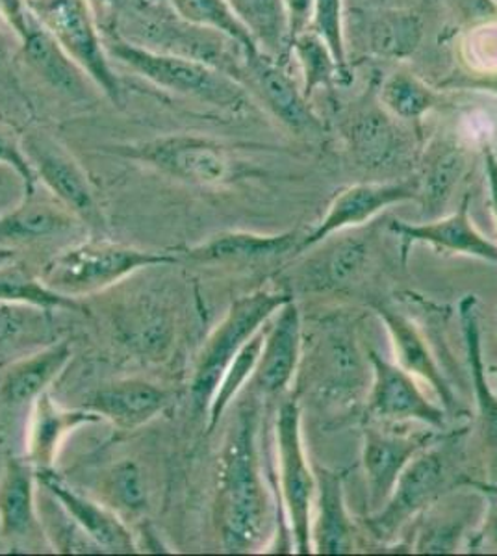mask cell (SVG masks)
<instances>
[{
    "instance_id": "6da1fadb",
    "label": "cell",
    "mask_w": 497,
    "mask_h": 556,
    "mask_svg": "<svg viewBox=\"0 0 497 556\" xmlns=\"http://www.w3.org/2000/svg\"><path fill=\"white\" fill-rule=\"evenodd\" d=\"M259 414L241 406L221 455L218 523L227 553H249L264 542L270 529V495L265 488L259 447Z\"/></svg>"
},
{
    "instance_id": "7a4b0ae2",
    "label": "cell",
    "mask_w": 497,
    "mask_h": 556,
    "mask_svg": "<svg viewBox=\"0 0 497 556\" xmlns=\"http://www.w3.org/2000/svg\"><path fill=\"white\" fill-rule=\"evenodd\" d=\"M110 21L112 30L108 28V33L128 43L197 60L249 89L246 49L225 34L181 20L167 0H128L126 7Z\"/></svg>"
},
{
    "instance_id": "3957f363",
    "label": "cell",
    "mask_w": 497,
    "mask_h": 556,
    "mask_svg": "<svg viewBox=\"0 0 497 556\" xmlns=\"http://www.w3.org/2000/svg\"><path fill=\"white\" fill-rule=\"evenodd\" d=\"M108 56L126 70L146 78L157 88L220 110L223 114L244 115L251 110L249 89L231 76L189 58L164 54L128 43L108 33L104 39Z\"/></svg>"
},
{
    "instance_id": "277c9868",
    "label": "cell",
    "mask_w": 497,
    "mask_h": 556,
    "mask_svg": "<svg viewBox=\"0 0 497 556\" xmlns=\"http://www.w3.org/2000/svg\"><path fill=\"white\" fill-rule=\"evenodd\" d=\"M173 262L176 258L171 254L151 253L108 241H89L54 256L45 266L41 280L60 295L80 298L107 290L139 269Z\"/></svg>"
},
{
    "instance_id": "5b68a950",
    "label": "cell",
    "mask_w": 497,
    "mask_h": 556,
    "mask_svg": "<svg viewBox=\"0 0 497 556\" xmlns=\"http://www.w3.org/2000/svg\"><path fill=\"white\" fill-rule=\"evenodd\" d=\"M457 445V437L446 442L431 443L407 464L386 505L378 513L370 514L365 521L378 542L394 540L405 525L440 500L442 492L451 484Z\"/></svg>"
},
{
    "instance_id": "8992f818",
    "label": "cell",
    "mask_w": 497,
    "mask_h": 556,
    "mask_svg": "<svg viewBox=\"0 0 497 556\" xmlns=\"http://www.w3.org/2000/svg\"><path fill=\"white\" fill-rule=\"evenodd\" d=\"M45 28L62 45L95 88L114 104H123V88L108 56L101 25L88 0H28Z\"/></svg>"
},
{
    "instance_id": "52a82bcc",
    "label": "cell",
    "mask_w": 497,
    "mask_h": 556,
    "mask_svg": "<svg viewBox=\"0 0 497 556\" xmlns=\"http://www.w3.org/2000/svg\"><path fill=\"white\" fill-rule=\"evenodd\" d=\"M288 301H291V298L286 293L262 290L238 299L231 306L220 327L208 338L191 379V397L199 410L210 406L221 377L234 356L239 353V349L244 348L249 338L259 332Z\"/></svg>"
},
{
    "instance_id": "ba28073f",
    "label": "cell",
    "mask_w": 497,
    "mask_h": 556,
    "mask_svg": "<svg viewBox=\"0 0 497 556\" xmlns=\"http://www.w3.org/2000/svg\"><path fill=\"white\" fill-rule=\"evenodd\" d=\"M110 152L147 165L176 182L218 186L231 177L233 160L218 141L196 134H173L147 141L121 143Z\"/></svg>"
},
{
    "instance_id": "9c48e42d",
    "label": "cell",
    "mask_w": 497,
    "mask_h": 556,
    "mask_svg": "<svg viewBox=\"0 0 497 556\" xmlns=\"http://www.w3.org/2000/svg\"><path fill=\"white\" fill-rule=\"evenodd\" d=\"M277 453L281 468V492L290 523L297 553L312 549V505L315 497V473L310 469L301 438V410L296 399L281 406L277 417Z\"/></svg>"
},
{
    "instance_id": "30bf717a",
    "label": "cell",
    "mask_w": 497,
    "mask_h": 556,
    "mask_svg": "<svg viewBox=\"0 0 497 556\" xmlns=\"http://www.w3.org/2000/svg\"><path fill=\"white\" fill-rule=\"evenodd\" d=\"M21 147L30 160L39 182L51 191L54 199L75 214L76 219L101 225V210L86 173L51 134L30 130L21 139Z\"/></svg>"
},
{
    "instance_id": "8fae6325",
    "label": "cell",
    "mask_w": 497,
    "mask_h": 556,
    "mask_svg": "<svg viewBox=\"0 0 497 556\" xmlns=\"http://www.w3.org/2000/svg\"><path fill=\"white\" fill-rule=\"evenodd\" d=\"M409 201H420V178L418 177L407 178V180H388V182L352 184L334 197L322 223L310 235L302 236L297 247V254L322 243L334 232L360 227L394 204L409 203Z\"/></svg>"
},
{
    "instance_id": "7c38bea8",
    "label": "cell",
    "mask_w": 497,
    "mask_h": 556,
    "mask_svg": "<svg viewBox=\"0 0 497 556\" xmlns=\"http://www.w3.org/2000/svg\"><path fill=\"white\" fill-rule=\"evenodd\" d=\"M247 71L249 89L260 97L262 104L278 123L301 138H320L325 134L323 121L310 106V99L286 73V65L259 52L247 60Z\"/></svg>"
},
{
    "instance_id": "4fadbf2b",
    "label": "cell",
    "mask_w": 497,
    "mask_h": 556,
    "mask_svg": "<svg viewBox=\"0 0 497 556\" xmlns=\"http://www.w3.org/2000/svg\"><path fill=\"white\" fill-rule=\"evenodd\" d=\"M372 364L373 386L368 399V410L383 419H412L431 429L446 430L447 412L428 401L415 382L414 375L399 364L384 361L375 351L368 353Z\"/></svg>"
},
{
    "instance_id": "5bb4252c",
    "label": "cell",
    "mask_w": 497,
    "mask_h": 556,
    "mask_svg": "<svg viewBox=\"0 0 497 556\" xmlns=\"http://www.w3.org/2000/svg\"><path fill=\"white\" fill-rule=\"evenodd\" d=\"M433 442V434H397L392 430L368 427L364 430L362 464H364L365 486L370 514L386 505L396 486L399 475L403 473L412 458Z\"/></svg>"
},
{
    "instance_id": "9a60e30c",
    "label": "cell",
    "mask_w": 497,
    "mask_h": 556,
    "mask_svg": "<svg viewBox=\"0 0 497 556\" xmlns=\"http://www.w3.org/2000/svg\"><path fill=\"white\" fill-rule=\"evenodd\" d=\"M470 203H472V197L467 193L453 214L435 222L412 225L401 219H394L390 223V230L401 240L403 258H407L412 243H428L442 251L464 254V256H472L497 266V245L481 235L473 225L470 219Z\"/></svg>"
},
{
    "instance_id": "2e32d148",
    "label": "cell",
    "mask_w": 497,
    "mask_h": 556,
    "mask_svg": "<svg viewBox=\"0 0 497 556\" xmlns=\"http://www.w3.org/2000/svg\"><path fill=\"white\" fill-rule=\"evenodd\" d=\"M301 314L294 301L283 304L265 329L264 348L252 386L264 395H283L290 388L301 361Z\"/></svg>"
},
{
    "instance_id": "e0dca14e",
    "label": "cell",
    "mask_w": 497,
    "mask_h": 556,
    "mask_svg": "<svg viewBox=\"0 0 497 556\" xmlns=\"http://www.w3.org/2000/svg\"><path fill=\"white\" fill-rule=\"evenodd\" d=\"M21 54L26 64L49 88L75 102L91 101L95 96V84L91 83L80 65L63 51L62 45L45 28L41 21L21 34Z\"/></svg>"
},
{
    "instance_id": "ac0fdd59",
    "label": "cell",
    "mask_w": 497,
    "mask_h": 556,
    "mask_svg": "<svg viewBox=\"0 0 497 556\" xmlns=\"http://www.w3.org/2000/svg\"><path fill=\"white\" fill-rule=\"evenodd\" d=\"M397 121L378 101L364 104L346 121L347 143L360 165L384 172L403 159L409 147Z\"/></svg>"
},
{
    "instance_id": "d6986e66",
    "label": "cell",
    "mask_w": 497,
    "mask_h": 556,
    "mask_svg": "<svg viewBox=\"0 0 497 556\" xmlns=\"http://www.w3.org/2000/svg\"><path fill=\"white\" fill-rule=\"evenodd\" d=\"M36 479L97 547L112 553L134 551L133 536L115 514L76 492L52 468L36 469Z\"/></svg>"
},
{
    "instance_id": "ffe728a7",
    "label": "cell",
    "mask_w": 497,
    "mask_h": 556,
    "mask_svg": "<svg viewBox=\"0 0 497 556\" xmlns=\"http://www.w3.org/2000/svg\"><path fill=\"white\" fill-rule=\"evenodd\" d=\"M470 167V149L453 134H438L422 152L420 201L425 215L440 214Z\"/></svg>"
},
{
    "instance_id": "44dd1931",
    "label": "cell",
    "mask_w": 497,
    "mask_h": 556,
    "mask_svg": "<svg viewBox=\"0 0 497 556\" xmlns=\"http://www.w3.org/2000/svg\"><path fill=\"white\" fill-rule=\"evenodd\" d=\"M460 321L467 342L468 366L472 374L475 403H477L479 434L485 451L486 471L490 481L497 482V395L486 382L485 362L481 349V329H479L477 301L468 295L460 303Z\"/></svg>"
},
{
    "instance_id": "7402d4cb",
    "label": "cell",
    "mask_w": 497,
    "mask_h": 556,
    "mask_svg": "<svg viewBox=\"0 0 497 556\" xmlns=\"http://www.w3.org/2000/svg\"><path fill=\"white\" fill-rule=\"evenodd\" d=\"M377 312L390 334L397 364L403 367L405 371L427 382L440 397L447 414H459V399L455 397L453 388L447 382L446 375L442 374L435 354L431 353L427 342L423 340L420 330L415 329L414 323L386 306H381Z\"/></svg>"
},
{
    "instance_id": "603a6c76",
    "label": "cell",
    "mask_w": 497,
    "mask_h": 556,
    "mask_svg": "<svg viewBox=\"0 0 497 556\" xmlns=\"http://www.w3.org/2000/svg\"><path fill=\"white\" fill-rule=\"evenodd\" d=\"M165 393L146 380H117L102 386L86 401L88 410L112 421L123 430H134L149 424L164 410Z\"/></svg>"
},
{
    "instance_id": "cb8c5ba5",
    "label": "cell",
    "mask_w": 497,
    "mask_h": 556,
    "mask_svg": "<svg viewBox=\"0 0 497 556\" xmlns=\"http://www.w3.org/2000/svg\"><path fill=\"white\" fill-rule=\"evenodd\" d=\"M101 417L95 412L63 410L45 392L34 401L28 434H26V460L34 469H51L57 460L63 438L83 425L97 424Z\"/></svg>"
},
{
    "instance_id": "d4e9b609",
    "label": "cell",
    "mask_w": 497,
    "mask_h": 556,
    "mask_svg": "<svg viewBox=\"0 0 497 556\" xmlns=\"http://www.w3.org/2000/svg\"><path fill=\"white\" fill-rule=\"evenodd\" d=\"M318 514L312 521V549L322 555H346L355 549V529L347 514L341 477L328 469L315 471Z\"/></svg>"
},
{
    "instance_id": "484cf974",
    "label": "cell",
    "mask_w": 497,
    "mask_h": 556,
    "mask_svg": "<svg viewBox=\"0 0 497 556\" xmlns=\"http://www.w3.org/2000/svg\"><path fill=\"white\" fill-rule=\"evenodd\" d=\"M75 222V214H71L58 199H39L34 193L0 214V249H13L62 235Z\"/></svg>"
},
{
    "instance_id": "4316f807",
    "label": "cell",
    "mask_w": 497,
    "mask_h": 556,
    "mask_svg": "<svg viewBox=\"0 0 497 556\" xmlns=\"http://www.w3.org/2000/svg\"><path fill=\"white\" fill-rule=\"evenodd\" d=\"M299 241L301 238L294 230L271 236L225 232L194 247L188 256L197 262H257L297 253Z\"/></svg>"
},
{
    "instance_id": "83f0119b",
    "label": "cell",
    "mask_w": 497,
    "mask_h": 556,
    "mask_svg": "<svg viewBox=\"0 0 497 556\" xmlns=\"http://www.w3.org/2000/svg\"><path fill=\"white\" fill-rule=\"evenodd\" d=\"M260 52L286 65L291 56L290 25L284 0H228Z\"/></svg>"
},
{
    "instance_id": "f1b7e54d",
    "label": "cell",
    "mask_w": 497,
    "mask_h": 556,
    "mask_svg": "<svg viewBox=\"0 0 497 556\" xmlns=\"http://www.w3.org/2000/svg\"><path fill=\"white\" fill-rule=\"evenodd\" d=\"M73 351L70 343H57L17 362L2 382V397L10 405H25L45 393L52 380L70 364Z\"/></svg>"
},
{
    "instance_id": "f546056e",
    "label": "cell",
    "mask_w": 497,
    "mask_h": 556,
    "mask_svg": "<svg viewBox=\"0 0 497 556\" xmlns=\"http://www.w3.org/2000/svg\"><path fill=\"white\" fill-rule=\"evenodd\" d=\"M34 481L36 469L28 460L10 458L0 481V532L20 538L34 523Z\"/></svg>"
},
{
    "instance_id": "4dcf8cb0",
    "label": "cell",
    "mask_w": 497,
    "mask_h": 556,
    "mask_svg": "<svg viewBox=\"0 0 497 556\" xmlns=\"http://www.w3.org/2000/svg\"><path fill=\"white\" fill-rule=\"evenodd\" d=\"M381 106L399 121H420L442 106L444 97L420 76L407 70H397L384 78L378 88Z\"/></svg>"
},
{
    "instance_id": "1f68e13d",
    "label": "cell",
    "mask_w": 497,
    "mask_h": 556,
    "mask_svg": "<svg viewBox=\"0 0 497 556\" xmlns=\"http://www.w3.org/2000/svg\"><path fill=\"white\" fill-rule=\"evenodd\" d=\"M368 49L378 58L403 60L418 51L422 43V20L412 12L386 10L368 25Z\"/></svg>"
},
{
    "instance_id": "d6a6232c",
    "label": "cell",
    "mask_w": 497,
    "mask_h": 556,
    "mask_svg": "<svg viewBox=\"0 0 497 556\" xmlns=\"http://www.w3.org/2000/svg\"><path fill=\"white\" fill-rule=\"evenodd\" d=\"M171 10L191 25L210 28L238 41L247 52V60L259 54V45L241 25L228 0H167Z\"/></svg>"
},
{
    "instance_id": "836d02e7",
    "label": "cell",
    "mask_w": 497,
    "mask_h": 556,
    "mask_svg": "<svg viewBox=\"0 0 497 556\" xmlns=\"http://www.w3.org/2000/svg\"><path fill=\"white\" fill-rule=\"evenodd\" d=\"M264 329L254 332L249 338V342L239 349V353L234 356L233 362L225 369L220 384L215 388L214 397L208 406V419H210L208 430L210 432L215 429V425L220 424L221 417L228 410V406L233 405L234 397L247 384V380L252 379V375L259 366L262 348H264Z\"/></svg>"
},
{
    "instance_id": "e575fe53",
    "label": "cell",
    "mask_w": 497,
    "mask_h": 556,
    "mask_svg": "<svg viewBox=\"0 0 497 556\" xmlns=\"http://www.w3.org/2000/svg\"><path fill=\"white\" fill-rule=\"evenodd\" d=\"M0 303L32 306L45 312L78 308L73 298H65L47 288L41 278L34 277L20 266H4V264H0Z\"/></svg>"
},
{
    "instance_id": "d590c367",
    "label": "cell",
    "mask_w": 497,
    "mask_h": 556,
    "mask_svg": "<svg viewBox=\"0 0 497 556\" xmlns=\"http://www.w3.org/2000/svg\"><path fill=\"white\" fill-rule=\"evenodd\" d=\"M291 54L297 58L302 73V93L312 99L315 89L331 88L340 84V71L334 62L333 52L312 30L299 34L291 39Z\"/></svg>"
},
{
    "instance_id": "8d00e7d4",
    "label": "cell",
    "mask_w": 497,
    "mask_h": 556,
    "mask_svg": "<svg viewBox=\"0 0 497 556\" xmlns=\"http://www.w3.org/2000/svg\"><path fill=\"white\" fill-rule=\"evenodd\" d=\"M309 30L320 36L340 71V84L351 83V65L347 56L346 28H344V0H314V12Z\"/></svg>"
},
{
    "instance_id": "74e56055",
    "label": "cell",
    "mask_w": 497,
    "mask_h": 556,
    "mask_svg": "<svg viewBox=\"0 0 497 556\" xmlns=\"http://www.w3.org/2000/svg\"><path fill=\"white\" fill-rule=\"evenodd\" d=\"M108 490L114 503L126 513H139L146 508V488L138 468L131 462H123L114 469V473L110 475Z\"/></svg>"
},
{
    "instance_id": "f35d334b",
    "label": "cell",
    "mask_w": 497,
    "mask_h": 556,
    "mask_svg": "<svg viewBox=\"0 0 497 556\" xmlns=\"http://www.w3.org/2000/svg\"><path fill=\"white\" fill-rule=\"evenodd\" d=\"M0 165L20 173L26 186V197L36 193L39 180L32 167L30 160L26 156L21 143H15L10 136L2 132H0Z\"/></svg>"
},
{
    "instance_id": "ab89813d",
    "label": "cell",
    "mask_w": 497,
    "mask_h": 556,
    "mask_svg": "<svg viewBox=\"0 0 497 556\" xmlns=\"http://www.w3.org/2000/svg\"><path fill=\"white\" fill-rule=\"evenodd\" d=\"M26 197V186L20 173L0 165V214L21 203Z\"/></svg>"
},
{
    "instance_id": "60d3db41",
    "label": "cell",
    "mask_w": 497,
    "mask_h": 556,
    "mask_svg": "<svg viewBox=\"0 0 497 556\" xmlns=\"http://www.w3.org/2000/svg\"><path fill=\"white\" fill-rule=\"evenodd\" d=\"M286 12H288V25H290V38L309 30L312 12H314V0H284Z\"/></svg>"
},
{
    "instance_id": "b9f144b4",
    "label": "cell",
    "mask_w": 497,
    "mask_h": 556,
    "mask_svg": "<svg viewBox=\"0 0 497 556\" xmlns=\"http://www.w3.org/2000/svg\"><path fill=\"white\" fill-rule=\"evenodd\" d=\"M451 88L468 89V91H479L486 96L497 99V71L496 73H467L459 76V80L449 83Z\"/></svg>"
},
{
    "instance_id": "7bdbcfd3",
    "label": "cell",
    "mask_w": 497,
    "mask_h": 556,
    "mask_svg": "<svg viewBox=\"0 0 497 556\" xmlns=\"http://www.w3.org/2000/svg\"><path fill=\"white\" fill-rule=\"evenodd\" d=\"M25 329V317L13 311L12 304L0 303V342L21 334Z\"/></svg>"
},
{
    "instance_id": "ee69618b",
    "label": "cell",
    "mask_w": 497,
    "mask_h": 556,
    "mask_svg": "<svg viewBox=\"0 0 497 556\" xmlns=\"http://www.w3.org/2000/svg\"><path fill=\"white\" fill-rule=\"evenodd\" d=\"M483 165H485L486 184H488V197H490L492 214L497 227V154L490 146L483 149Z\"/></svg>"
},
{
    "instance_id": "f6af8a7d",
    "label": "cell",
    "mask_w": 497,
    "mask_h": 556,
    "mask_svg": "<svg viewBox=\"0 0 497 556\" xmlns=\"http://www.w3.org/2000/svg\"><path fill=\"white\" fill-rule=\"evenodd\" d=\"M486 495H488V508H486L483 536L497 547V495L496 493H486Z\"/></svg>"
},
{
    "instance_id": "bcb514c9",
    "label": "cell",
    "mask_w": 497,
    "mask_h": 556,
    "mask_svg": "<svg viewBox=\"0 0 497 556\" xmlns=\"http://www.w3.org/2000/svg\"><path fill=\"white\" fill-rule=\"evenodd\" d=\"M94 8L95 15H110V20L126 7L128 0H88Z\"/></svg>"
},
{
    "instance_id": "7dc6e473",
    "label": "cell",
    "mask_w": 497,
    "mask_h": 556,
    "mask_svg": "<svg viewBox=\"0 0 497 556\" xmlns=\"http://www.w3.org/2000/svg\"><path fill=\"white\" fill-rule=\"evenodd\" d=\"M8 56H10V47H8V39L4 33L0 30V70L7 65Z\"/></svg>"
},
{
    "instance_id": "c3c4849f",
    "label": "cell",
    "mask_w": 497,
    "mask_h": 556,
    "mask_svg": "<svg viewBox=\"0 0 497 556\" xmlns=\"http://www.w3.org/2000/svg\"><path fill=\"white\" fill-rule=\"evenodd\" d=\"M470 486L475 488L477 492L483 493H496L497 495V482H470Z\"/></svg>"
},
{
    "instance_id": "681fc988",
    "label": "cell",
    "mask_w": 497,
    "mask_h": 556,
    "mask_svg": "<svg viewBox=\"0 0 497 556\" xmlns=\"http://www.w3.org/2000/svg\"><path fill=\"white\" fill-rule=\"evenodd\" d=\"M13 260V249H0V264H7Z\"/></svg>"
},
{
    "instance_id": "f907efd6",
    "label": "cell",
    "mask_w": 497,
    "mask_h": 556,
    "mask_svg": "<svg viewBox=\"0 0 497 556\" xmlns=\"http://www.w3.org/2000/svg\"><path fill=\"white\" fill-rule=\"evenodd\" d=\"M492 371H494V374L497 375V367H494V369H492Z\"/></svg>"
}]
</instances>
